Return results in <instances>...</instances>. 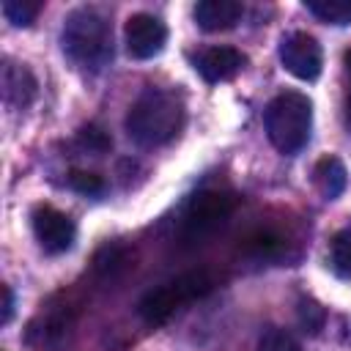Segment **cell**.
Here are the masks:
<instances>
[{"label":"cell","mask_w":351,"mask_h":351,"mask_svg":"<svg viewBox=\"0 0 351 351\" xmlns=\"http://www.w3.org/2000/svg\"><path fill=\"white\" fill-rule=\"evenodd\" d=\"M77 143H80L82 151H88V154H93V156L107 154V151L112 148L110 134H107L104 129H99V126H82V129L77 132Z\"/></svg>","instance_id":"cell-18"},{"label":"cell","mask_w":351,"mask_h":351,"mask_svg":"<svg viewBox=\"0 0 351 351\" xmlns=\"http://www.w3.org/2000/svg\"><path fill=\"white\" fill-rule=\"evenodd\" d=\"M241 250L258 261H277L288 252V239L274 228H255L244 236Z\"/></svg>","instance_id":"cell-12"},{"label":"cell","mask_w":351,"mask_h":351,"mask_svg":"<svg viewBox=\"0 0 351 351\" xmlns=\"http://www.w3.org/2000/svg\"><path fill=\"white\" fill-rule=\"evenodd\" d=\"M192 14H195V22L203 30L219 33V30H230L241 19L244 8L236 0H200Z\"/></svg>","instance_id":"cell-11"},{"label":"cell","mask_w":351,"mask_h":351,"mask_svg":"<svg viewBox=\"0 0 351 351\" xmlns=\"http://www.w3.org/2000/svg\"><path fill=\"white\" fill-rule=\"evenodd\" d=\"M41 11V3L38 0H5L3 3V16L14 25V27H27L36 22Z\"/></svg>","instance_id":"cell-16"},{"label":"cell","mask_w":351,"mask_h":351,"mask_svg":"<svg viewBox=\"0 0 351 351\" xmlns=\"http://www.w3.org/2000/svg\"><path fill=\"white\" fill-rule=\"evenodd\" d=\"M123 36H126L129 55L137 60H148V58L159 55L167 44V27L154 14H132L126 19Z\"/></svg>","instance_id":"cell-8"},{"label":"cell","mask_w":351,"mask_h":351,"mask_svg":"<svg viewBox=\"0 0 351 351\" xmlns=\"http://www.w3.org/2000/svg\"><path fill=\"white\" fill-rule=\"evenodd\" d=\"M313 184L326 200H335V197L343 195V189L348 184V173H346V167L337 156H324L313 167Z\"/></svg>","instance_id":"cell-13"},{"label":"cell","mask_w":351,"mask_h":351,"mask_svg":"<svg viewBox=\"0 0 351 351\" xmlns=\"http://www.w3.org/2000/svg\"><path fill=\"white\" fill-rule=\"evenodd\" d=\"M346 66H348V71H351V49L346 52Z\"/></svg>","instance_id":"cell-23"},{"label":"cell","mask_w":351,"mask_h":351,"mask_svg":"<svg viewBox=\"0 0 351 351\" xmlns=\"http://www.w3.org/2000/svg\"><path fill=\"white\" fill-rule=\"evenodd\" d=\"M348 121H351V96H348Z\"/></svg>","instance_id":"cell-24"},{"label":"cell","mask_w":351,"mask_h":351,"mask_svg":"<svg viewBox=\"0 0 351 351\" xmlns=\"http://www.w3.org/2000/svg\"><path fill=\"white\" fill-rule=\"evenodd\" d=\"M329 266L337 277H351V230H340L329 241Z\"/></svg>","instance_id":"cell-15"},{"label":"cell","mask_w":351,"mask_h":351,"mask_svg":"<svg viewBox=\"0 0 351 351\" xmlns=\"http://www.w3.org/2000/svg\"><path fill=\"white\" fill-rule=\"evenodd\" d=\"M184 101L173 90H145L126 115L129 137L143 148H159L170 143L184 126Z\"/></svg>","instance_id":"cell-1"},{"label":"cell","mask_w":351,"mask_h":351,"mask_svg":"<svg viewBox=\"0 0 351 351\" xmlns=\"http://www.w3.org/2000/svg\"><path fill=\"white\" fill-rule=\"evenodd\" d=\"M296 318H299V326L310 335H318L324 329V321H326V313L324 307L315 302V299H302L299 307H296Z\"/></svg>","instance_id":"cell-17"},{"label":"cell","mask_w":351,"mask_h":351,"mask_svg":"<svg viewBox=\"0 0 351 351\" xmlns=\"http://www.w3.org/2000/svg\"><path fill=\"white\" fill-rule=\"evenodd\" d=\"M69 186H71L74 192H80V195H88V197L104 192V181H101V176L88 173V170H71V173H69Z\"/></svg>","instance_id":"cell-20"},{"label":"cell","mask_w":351,"mask_h":351,"mask_svg":"<svg viewBox=\"0 0 351 351\" xmlns=\"http://www.w3.org/2000/svg\"><path fill=\"white\" fill-rule=\"evenodd\" d=\"M129 263V255H126V250L123 247H118V244H107V247H101V252L96 255V269L101 271V274H115L118 269H123Z\"/></svg>","instance_id":"cell-21"},{"label":"cell","mask_w":351,"mask_h":351,"mask_svg":"<svg viewBox=\"0 0 351 351\" xmlns=\"http://www.w3.org/2000/svg\"><path fill=\"white\" fill-rule=\"evenodd\" d=\"M304 8L329 25H351V0H304Z\"/></svg>","instance_id":"cell-14"},{"label":"cell","mask_w":351,"mask_h":351,"mask_svg":"<svg viewBox=\"0 0 351 351\" xmlns=\"http://www.w3.org/2000/svg\"><path fill=\"white\" fill-rule=\"evenodd\" d=\"M258 351H302V343H299L291 332L274 326V329H269V332L261 337Z\"/></svg>","instance_id":"cell-19"},{"label":"cell","mask_w":351,"mask_h":351,"mask_svg":"<svg viewBox=\"0 0 351 351\" xmlns=\"http://www.w3.org/2000/svg\"><path fill=\"white\" fill-rule=\"evenodd\" d=\"M244 55L233 47H208L195 58V69L206 82H228L244 69Z\"/></svg>","instance_id":"cell-9"},{"label":"cell","mask_w":351,"mask_h":351,"mask_svg":"<svg viewBox=\"0 0 351 351\" xmlns=\"http://www.w3.org/2000/svg\"><path fill=\"white\" fill-rule=\"evenodd\" d=\"M236 206L239 197L225 189H203L192 195L181 217V241L186 247L203 244L219 230V225L236 211Z\"/></svg>","instance_id":"cell-5"},{"label":"cell","mask_w":351,"mask_h":351,"mask_svg":"<svg viewBox=\"0 0 351 351\" xmlns=\"http://www.w3.org/2000/svg\"><path fill=\"white\" fill-rule=\"evenodd\" d=\"M211 288H214V274L208 269H189L176 280L148 291L137 302V313L145 324H165L181 304L206 296Z\"/></svg>","instance_id":"cell-4"},{"label":"cell","mask_w":351,"mask_h":351,"mask_svg":"<svg viewBox=\"0 0 351 351\" xmlns=\"http://www.w3.org/2000/svg\"><path fill=\"white\" fill-rule=\"evenodd\" d=\"M266 123V134L271 140V145L285 154L293 156L299 154L307 140H310V129H313V101L304 93L296 90H285L280 96H274L266 107L263 115Z\"/></svg>","instance_id":"cell-3"},{"label":"cell","mask_w":351,"mask_h":351,"mask_svg":"<svg viewBox=\"0 0 351 351\" xmlns=\"http://www.w3.org/2000/svg\"><path fill=\"white\" fill-rule=\"evenodd\" d=\"M60 47L77 69L101 71L112 60V27L99 11L77 8L63 22Z\"/></svg>","instance_id":"cell-2"},{"label":"cell","mask_w":351,"mask_h":351,"mask_svg":"<svg viewBox=\"0 0 351 351\" xmlns=\"http://www.w3.org/2000/svg\"><path fill=\"white\" fill-rule=\"evenodd\" d=\"M0 85H3V101L14 110H25L36 99V90H38V82L30 74V69L14 60H3Z\"/></svg>","instance_id":"cell-10"},{"label":"cell","mask_w":351,"mask_h":351,"mask_svg":"<svg viewBox=\"0 0 351 351\" xmlns=\"http://www.w3.org/2000/svg\"><path fill=\"white\" fill-rule=\"evenodd\" d=\"M280 63H282L285 71L293 74L296 80L313 82V80H318L321 66H324L321 44H318L310 33L293 30V33L282 36V41H280Z\"/></svg>","instance_id":"cell-6"},{"label":"cell","mask_w":351,"mask_h":351,"mask_svg":"<svg viewBox=\"0 0 351 351\" xmlns=\"http://www.w3.org/2000/svg\"><path fill=\"white\" fill-rule=\"evenodd\" d=\"M30 219H33L36 241L41 244L44 252L60 255V252H66L74 244L77 228H74V222H71L69 214H63V211H58L52 206H36Z\"/></svg>","instance_id":"cell-7"},{"label":"cell","mask_w":351,"mask_h":351,"mask_svg":"<svg viewBox=\"0 0 351 351\" xmlns=\"http://www.w3.org/2000/svg\"><path fill=\"white\" fill-rule=\"evenodd\" d=\"M0 293H3V315H0V324L5 326L11 321V310H14V296H11V288L8 285H0Z\"/></svg>","instance_id":"cell-22"}]
</instances>
